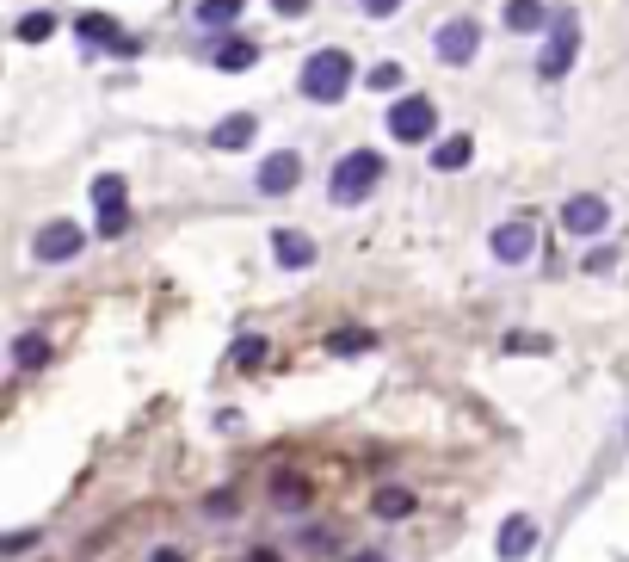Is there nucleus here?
Here are the masks:
<instances>
[{"instance_id": "obj_1", "label": "nucleus", "mask_w": 629, "mask_h": 562, "mask_svg": "<svg viewBox=\"0 0 629 562\" xmlns=\"http://www.w3.org/2000/svg\"><path fill=\"white\" fill-rule=\"evenodd\" d=\"M377 180H383V155L377 149H352V155L333 161L327 192H333V204H364L370 192H377Z\"/></svg>"}, {"instance_id": "obj_2", "label": "nucleus", "mask_w": 629, "mask_h": 562, "mask_svg": "<svg viewBox=\"0 0 629 562\" xmlns=\"http://www.w3.org/2000/svg\"><path fill=\"white\" fill-rule=\"evenodd\" d=\"M352 50H315L309 62H303V99H315V105H333V99H346V87H352Z\"/></svg>"}, {"instance_id": "obj_3", "label": "nucleus", "mask_w": 629, "mask_h": 562, "mask_svg": "<svg viewBox=\"0 0 629 562\" xmlns=\"http://www.w3.org/2000/svg\"><path fill=\"white\" fill-rule=\"evenodd\" d=\"M574 56H580V19H574L568 7H555L549 44H543V56H537V75H543V81H562L568 68H574Z\"/></svg>"}, {"instance_id": "obj_4", "label": "nucleus", "mask_w": 629, "mask_h": 562, "mask_svg": "<svg viewBox=\"0 0 629 562\" xmlns=\"http://www.w3.org/2000/svg\"><path fill=\"white\" fill-rule=\"evenodd\" d=\"M383 124H389L395 143H426V136L438 130V105L432 99H395Z\"/></svg>"}, {"instance_id": "obj_5", "label": "nucleus", "mask_w": 629, "mask_h": 562, "mask_svg": "<svg viewBox=\"0 0 629 562\" xmlns=\"http://www.w3.org/2000/svg\"><path fill=\"white\" fill-rule=\"evenodd\" d=\"M93 217H99V235H124L130 204H124V180H118V173H99V180H93Z\"/></svg>"}, {"instance_id": "obj_6", "label": "nucleus", "mask_w": 629, "mask_h": 562, "mask_svg": "<svg viewBox=\"0 0 629 562\" xmlns=\"http://www.w3.org/2000/svg\"><path fill=\"white\" fill-rule=\"evenodd\" d=\"M432 44H438V62H451V68H463V62H469V56L481 50V25H475V19H444Z\"/></svg>"}, {"instance_id": "obj_7", "label": "nucleus", "mask_w": 629, "mask_h": 562, "mask_svg": "<svg viewBox=\"0 0 629 562\" xmlns=\"http://www.w3.org/2000/svg\"><path fill=\"white\" fill-rule=\"evenodd\" d=\"M87 248V229L81 223H44V229H37V260H50V266H62V260H74V254H81Z\"/></svg>"}, {"instance_id": "obj_8", "label": "nucleus", "mask_w": 629, "mask_h": 562, "mask_svg": "<svg viewBox=\"0 0 629 562\" xmlns=\"http://www.w3.org/2000/svg\"><path fill=\"white\" fill-rule=\"evenodd\" d=\"M296 180H303V155H296V149H278V155L259 161V192H266V198L296 192Z\"/></svg>"}, {"instance_id": "obj_9", "label": "nucleus", "mask_w": 629, "mask_h": 562, "mask_svg": "<svg viewBox=\"0 0 629 562\" xmlns=\"http://www.w3.org/2000/svg\"><path fill=\"white\" fill-rule=\"evenodd\" d=\"M531 248H537V229H531L525 217H512V223H500V229H494V260H500V266L531 260Z\"/></svg>"}, {"instance_id": "obj_10", "label": "nucleus", "mask_w": 629, "mask_h": 562, "mask_svg": "<svg viewBox=\"0 0 629 562\" xmlns=\"http://www.w3.org/2000/svg\"><path fill=\"white\" fill-rule=\"evenodd\" d=\"M562 223H568L574 235H605L611 204H605V198H568V204H562Z\"/></svg>"}, {"instance_id": "obj_11", "label": "nucleus", "mask_w": 629, "mask_h": 562, "mask_svg": "<svg viewBox=\"0 0 629 562\" xmlns=\"http://www.w3.org/2000/svg\"><path fill=\"white\" fill-rule=\"evenodd\" d=\"M531 544H537V525H531L525 513H512V519L500 525V562H525Z\"/></svg>"}, {"instance_id": "obj_12", "label": "nucleus", "mask_w": 629, "mask_h": 562, "mask_svg": "<svg viewBox=\"0 0 629 562\" xmlns=\"http://www.w3.org/2000/svg\"><path fill=\"white\" fill-rule=\"evenodd\" d=\"M74 31H81V44H105L111 56L130 44L124 31H118V19H105V13H81V19H74Z\"/></svg>"}, {"instance_id": "obj_13", "label": "nucleus", "mask_w": 629, "mask_h": 562, "mask_svg": "<svg viewBox=\"0 0 629 562\" xmlns=\"http://www.w3.org/2000/svg\"><path fill=\"white\" fill-rule=\"evenodd\" d=\"M272 254H278V266L303 272V266H315V241L296 235V229H278V235H272Z\"/></svg>"}, {"instance_id": "obj_14", "label": "nucleus", "mask_w": 629, "mask_h": 562, "mask_svg": "<svg viewBox=\"0 0 629 562\" xmlns=\"http://www.w3.org/2000/svg\"><path fill=\"white\" fill-rule=\"evenodd\" d=\"M210 62L222 68V75H241V68L259 62V44H253V38H222V44L210 50Z\"/></svg>"}, {"instance_id": "obj_15", "label": "nucleus", "mask_w": 629, "mask_h": 562, "mask_svg": "<svg viewBox=\"0 0 629 562\" xmlns=\"http://www.w3.org/2000/svg\"><path fill=\"white\" fill-rule=\"evenodd\" d=\"M253 112H229V118H222L216 130H210V149H247L253 143Z\"/></svg>"}, {"instance_id": "obj_16", "label": "nucleus", "mask_w": 629, "mask_h": 562, "mask_svg": "<svg viewBox=\"0 0 629 562\" xmlns=\"http://www.w3.org/2000/svg\"><path fill=\"white\" fill-rule=\"evenodd\" d=\"M555 13L543 7V0H506V31H543Z\"/></svg>"}, {"instance_id": "obj_17", "label": "nucleus", "mask_w": 629, "mask_h": 562, "mask_svg": "<svg viewBox=\"0 0 629 562\" xmlns=\"http://www.w3.org/2000/svg\"><path fill=\"white\" fill-rule=\"evenodd\" d=\"M13 365H19V371L50 365V334H19V340H13Z\"/></svg>"}, {"instance_id": "obj_18", "label": "nucleus", "mask_w": 629, "mask_h": 562, "mask_svg": "<svg viewBox=\"0 0 629 562\" xmlns=\"http://www.w3.org/2000/svg\"><path fill=\"white\" fill-rule=\"evenodd\" d=\"M327 346H333L340 359H358V353H370V346H377V334H370V328H333Z\"/></svg>"}, {"instance_id": "obj_19", "label": "nucleus", "mask_w": 629, "mask_h": 562, "mask_svg": "<svg viewBox=\"0 0 629 562\" xmlns=\"http://www.w3.org/2000/svg\"><path fill=\"white\" fill-rule=\"evenodd\" d=\"M469 155H475L469 136H444V149H432V167L438 173H457V167H469Z\"/></svg>"}, {"instance_id": "obj_20", "label": "nucleus", "mask_w": 629, "mask_h": 562, "mask_svg": "<svg viewBox=\"0 0 629 562\" xmlns=\"http://www.w3.org/2000/svg\"><path fill=\"white\" fill-rule=\"evenodd\" d=\"M272 501H278V507H303V501H309V482L290 476V470H278V476H272Z\"/></svg>"}, {"instance_id": "obj_21", "label": "nucleus", "mask_w": 629, "mask_h": 562, "mask_svg": "<svg viewBox=\"0 0 629 562\" xmlns=\"http://www.w3.org/2000/svg\"><path fill=\"white\" fill-rule=\"evenodd\" d=\"M235 13H241V0H198V25H204V31L235 25Z\"/></svg>"}, {"instance_id": "obj_22", "label": "nucleus", "mask_w": 629, "mask_h": 562, "mask_svg": "<svg viewBox=\"0 0 629 562\" xmlns=\"http://www.w3.org/2000/svg\"><path fill=\"white\" fill-rule=\"evenodd\" d=\"M370 513H377V519H401V513H414V495H407V488H377Z\"/></svg>"}, {"instance_id": "obj_23", "label": "nucleus", "mask_w": 629, "mask_h": 562, "mask_svg": "<svg viewBox=\"0 0 629 562\" xmlns=\"http://www.w3.org/2000/svg\"><path fill=\"white\" fill-rule=\"evenodd\" d=\"M13 31H19V44H44V38H56V13H25Z\"/></svg>"}, {"instance_id": "obj_24", "label": "nucleus", "mask_w": 629, "mask_h": 562, "mask_svg": "<svg viewBox=\"0 0 629 562\" xmlns=\"http://www.w3.org/2000/svg\"><path fill=\"white\" fill-rule=\"evenodd\" d=\"M407 75H401V62H377V68H370V87H377V93H395Z\"/></svg>"}, {"instance_id": "obj_25", "label": "nucleus", "mask_w": 629, "mask_h": 562, "mask_svg": "<svg viewBox=\"0 0 629 562\" xmlns=\"http://www.w3.org/2000/svg\"><path fill=\"white\" fill-rule=\"evenodd\" d=\"M259 359H266V340H259V334H247V340L235 346V365L247 371V365H259Z\"/></svg>"}, {"instance_id": "obj_26", "label": "nucleus", "mask_w": 629, "mask_h": 562, "mask_svg": "<svg viewBox=\"0 0 629 562\" xmlns=\"http://www.w3.org/2000/svg\"><path fill=\"white\" fill-rule=\"evenodd\" d=\"M506 353H549L543 334H506Z\"/></svg>"}, {"instance_id": "obj_27", "label": "nucleus", "mask_w": 629, "mask_h": 562, "mask_svg": "<svg viewBox=\"0 0 629 562\" xmlns=\"http://www.w3.org/2000/svg\"><path fill=\"white\" fill-rule=\"evenodd\" d=\"M37 544V532H13V538H0V556H25Z\"/></svg>"}, {"instance_id": "obj_28", "label": "nucleus", "mask_w": 629, "mask_h": 562, "mask_svg": "<svg viewBox=\"0 0 629 562\" xmlns=\"http://www.w3.org/2000/svg\"><path fill=\"white\" fill-rule=\"evenodd\" d=\"M272 7H278V13H284V19H303V13H309V7H315V0H272Z\"/></svg>"}, {"instance_id": "obj_29", "label": "nucleus", "mask_w": 629, "mask_h": 562, "mask_svg": "<svg viewBox=\"0 0 629 562\" xmlns=\"http://www.w3.org/2000/svg\"><path fill=\"white\" fill-rule=\"evenodd\" d=\"M358 7H364V13H370V19H389V13H395V7H401V0H358Z\"/></svg>"}, {"instance_id": "obj_30", "label": "nucleus", "mask_w": 629, "mask_h": 562, "mask_svg": "<svg viewBox=\"0 0 629 562\" xmlns=\"http://www.w3.org/2000/svg\"><path fill=\"white\" fill-rule=\"evenodd\" d=\"M611 260H617L611 248H592V254H586V272H611Z\"/></svg>"}, {"instance_id": "obj_31", "label": "nucleus", "mask_w": 629, "mask_h": 562, "mask_svg": "<svg viewBox=\"0 0 629 562\" xmlns=\"http://www.w3.org/2000/svg\"><path fill=\"white\" fill-rule=\"evenodd\" d=\"M352 562H383V556H377V550H364V556H352Z\"/></svg>"}]
</instances>
